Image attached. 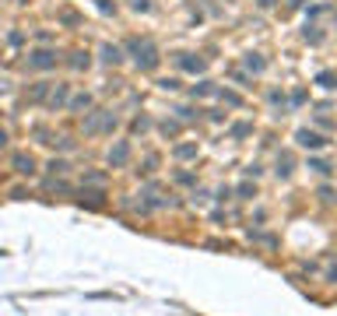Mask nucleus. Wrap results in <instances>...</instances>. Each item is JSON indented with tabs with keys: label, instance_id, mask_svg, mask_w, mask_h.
<instances>
[{
	"label": "nucleus",
	"instance_id": "4",
	"mask_svg": "<svg viewBox=\"0 0 337 316\" xmlns=\"http://www.w3.org/2000/svg\"><path fill=\"white\" fill-rule=\"evenodd\" d=\"M28 67L49 70V67H56V53H53V50H35V53H28Z\"/></svg>",
	"mask_w": 337,
	"mask_h": 316
},
{
	"label": "nucleus",
	"instance_id": "24",
	"mask_svg": "<svg viewBox=\"0 0 337 316\" xmlns=\"http://www.w3.org/2000/svg\"><path fill=\"white\" fill-rule=\"evenodd\" d=\"M60 21H64V25H78V14H74V11H64Z\"/></svg>",
	"mask_w": 337,
	"mask_h": 316
},
{
	"label": "nucleus",
	"instance_id": "18",
	"mask_svg": "<svg viewBox=\"0 0 337 316\" xmlns=\"http://www.w3.org/2000/svg\"><path fill=\"white\" fill-rule=\"evenodd\" d=\"M236 193H239L242 200H253V197H257V186H253V183H239V186H236Z\"/></svg>",
	"mask_w": 337,
	"mask_h": 316
},
{
	"label": "nucleus",
	"instance_id": "6",
	"mask_svg": "<svg viewBox=\"0 0 337 316\" xmlns=\"http://www.w3.org/2000/svg\"><path fill=\"white\" fill-rule=\"evenodd\" d=\"M179 67L186 74H204V70H208V60L197 56V53H179Z\"/></svg>",
	"mask_w": 337,
	"mask_h": 316
},
{
	"label": "nucleus",
	"instance_id": "17",
	"mask_svg": "<svg viewBox=\"0 0 337 316\" xmlns=\"http://www.w3.org/2000/svg\"><path fill=\"white\" fill-rule=\"evenodd\" d=\"M228 133H232L236 141H239V137H250V133H253V123H236V127H232Z\"/></svg>",
	"mask_w": 337,
	"mask_h": 316
},
{
	"label": "nucleus",
	"instance_id": "23",
	"mask_svg": "<svg viewBox=\"0 0 337 316\" xmlns=\"http://www.w3.org/2000/svg\"><path fill=\"white\" fill-rule=\"evenodd\" d=\"M130 7H134V11H141V14H148V11H151V4H148V0H130Z\"/></svg>",
	"mask_w": 337,
	"mask_h": 316
},
{
	"label": "nucleus",
	"instance_id": "3",
	"mask_svg": "<svg viewBox=\"0 0 337 316\" xmlns=\"http://www.w3.org/2000/svg\"><path fill=\"white\" fill-rule=\"evenodd\" d=\"M295 141L302 144V148H309V151H320V148H327V137H320L316 130H309V127H302L299 133H295Z\"/></svg>",
	"mask_w": 337,
	"mask_h": 316
},
{
	"label": "nucleus",
	"instance_id": "2",
	"mask_svg": "<svg viewBox=\"0 0 337 316\" xmlns=\"http://www.w3.org/2000/svg\"><path fill=\"white\" fill-rule=\"evenodd\" d=\"M116 123H120V119H116L112 109H95L92 116L84 119V133H112Z\"/></svg>",
	"mask_w": 337,
	"mask_h": 316
},
{
	"label": "nucleus",
	"instance_id": "5",
	"mask_svg": "<svg viewBox=\"0 0 337 316\" xmlns=\"http://www.w3.org/2000/svg\"><path fill=\"white\" fill-rule=\"evenodd\" d=\"M11 169L18 172V176H32V172H35V158L25 155V151H14V155H11Z\"/></svg>",
	"mask_w": 337,
	"mask_h": 316
},
{
	"label": "nucleus",
	"instance_id": "20",
	"mask_svg": "<svg viewBox=\"0 0 337 316\" xmlns=\"http://www.w3.org/2000/svg\"><path fill=\"white\" fill-rule=\"evenodd\" d=\"M158 130H162L165 137H176V133H179V123H176V119H165V123L158 127Z\"/></svg>",
	"mask_w": 337,
	"mask_h": 316
},
{
	"label": "nucleus",
	"instance_id": "13",
	"mask_svg": "<svg viewBox=\"0 0 337 316\" xmlns=\"http://www.w3.org/2000/svg\"><path fill=\"white\" fill-rule=\"evenodd\" d=\"M88 64H92V60H88V53H84V50L70 53V67H74V70H88Z\"/></svg>",
	"mask_w": 337,
	"mask_h": 316
},
{
	"label": "nucleus",
	"instance_id": "16",
	"mask_svg": "<svg viewBox=\"0 0 337 316\" xmlns=\"http://www.w3.org/2000/svg\"><path fill=\"white\" fill-rule=\"evenodd\" d=\"M67 105H70L74 113H81V109H88V105H92V95H74V99H70Z\"/></svg>",
	"mask_w": 337,
	"mask_h": 316
},
{
	"label": "nucleus",
	"instance_id": "25",
	"mask_svg": "<svg viewBox=\"0 0 337 316\" xmlns=\"http://www.w3.org/2000/svg\"><path fill=\"white\" fill-rule=\"evenodd\" d=\"M95 4H98V11H106V14H112V11H116L112 0H95Z\"/></svg>",
	"mask_w": 337,
	"mask_h": 316
},
{
	"label": "nucleus",
	"instance_id": "8",
	"mask_svg": "<svg viewBox=\"0 0 337 316\" xmlns=\"http://www.w3.org/2000/svg\"><path fill=\"white\" fill-rule=\"evenodd\" d=\"M98 53H102V64H109V67L123 64V46H112V42H106V46H102Z\"/></svg>",
	"mask_w": 337,
	"mask_h": 316
},
{
	"label": "nucleus",
	"instance_id": "26",
	"mask_svg": "<svg viewBox=\"0 0 337 316\" xmlns=\"http://www.w3.org/2000/svg\"><path fill=\"white\" fill-rule=\"evenodd\" d=\"M302 102H305V92H302V88H299V92L291 95V105H302Z\"/></svg>",
	"mask_w": 337,
	"mask_h": 316
},
{
	"label": "nucleus",
	"instance_id": "14",
	"mask_svg": "<svg viewBox=\"0 0 337 316\" xmlns=\"http://www.w3.org/2000/svg\"><path fill=\"white\" fill-rule=\"evenodd\" d=\"M64 102H67V84H56L53 92H49V105L56 109V105H64Z\"/></svg>",
	"mask_w": 337,
	"mask_h": 316
},
{
	"label": "nucleus",
	"instance_id": "15",
	"mask_svg": "<svg viewBox=\"0 0 337 316\" xmlns=\"http://www.w3.org/2000/svg\"><path fill=\"white\" fill-rule=\"evenodd\" d=\"M316 84H323V88H337V74H334V70H320V74H316Z\"/></svg>",
	"mask_w": 337,
	"mask_h": 316
},
{
	"label": "nucleus",
	"instance_id": "19",
	"mask_svg": "<svg viewBox=\"0 0 337 316\" xmlns=\"http://www.w3.org/2000/svg\"><path fill=\"white\" fill-rule=\"evenodd\" d=\"M197 155V144H176V158H193Z\"/></svg>",
	"mask_w": 337,
	"mask_h": 316
},
{
	"label": "nucleus",
	"instance_id": "10",
	"mask_svg": "<svg viewBox=\"0 0 337 316\" xmlns=\"http://www.w3.org/2000/svg\"><path fill=\"white\" fill-rule=\"evenodd\" d=\"M218 99H222L225 105H232V109H239V105H242V95H236L232 88H218Z\"/></svg>",
	"mask_w": 337,
	"mask_h": 316
},
{
	"label": "nucleus",
	"instance_id": "22",
	"mask_svg": "<svg viewBox=\"0 0 337 316\" xmlns=\"http://www.w3.org/2000/svg\"><path fill=\"white\" fill-rule=\"evenodd\" d=\"M158 88H162V92H176L179 81H176V78H162V81H158Z\"/></svg>",
	"mask_w": 337,
	"mask_h": 316
},
{
	"label": "nucleus",
	"instance_id": "7",
	"mask_svg": "<svg viewBox=\"0 0 337 316\" xmlns=\"http://www.w3.org/2000/svg\"><path fill=\"white\" fill-rule=\"evenodd\" d=\"M127 158H130V141H116V148H109V165L120 169V165H127Z\"/></svg>",
	"mask_w": 337,
	"mask_h": 316
},
{
	"label": "nucleus",
	"instance_id": "9",
	"mask_svg": "<svg viewBox=\"0 0 337 316\" xmlns=\"http://www.w3.org/2000/svg\"><path fill=\"white\" fill-rule=\"evenodd\" d=\"M246 70H253V74H263V70H267V60H263L260 53H246Z\"/></svg>",
	"mask_w": 337,
	"mask_h": 316
},
{
	"label": "nucleus",
	"instance_id": "1",
	"mask_svg": "<svg viewBox=\"0 0 337 316\" xmlns=\"http://www.w3.org/2000/svg\"><path fill=\"white\" fill-rule=\"evenodd\" d=\"M127 53L134 56V64H137L141 70H155L158 60H162V56H158V46H155L151 39H130V42H127Z\"/></svg>",
	"mask_w": 337,
	"mask_h": 316
},
{
	"label": "nucleus",
	"instance_id": "11",
	"mask_svg": "<svg viewBox=\"0 0 337 316\" xmlns=\"http://www.w3.org/2000/svg\"><path fill=\"white\" fill-rule=\"evenodd\" d=\"M291 165H295V162H291V155L285 151V155H277V169H274V172L281 176V179H288V176H291Z\"/></svg>",
	"mask_w": 337,
	"mask_h": 316
},
{
	"label": "nucleus",
	"instance_id": "21",
	"mask_svg": "<svg viewBox=\"0 0 337 316\" xmlns=\"http://www.w3.org/2000/svg\"><path fill=\"white\" fill-rule=\"evenodd\" d=\"M148 127H151V119H148V116H137V119H134V133H144Z\"/></svg>",
	"mask_w": 337,
	"mask_h": 316
},
{
	"label": "nucleus",
	"instance_id": "12",
	"mask_svg": "<svg viewBox=\"0 0 337 316\" xmlns=\"http://www.w3.org/2000/svg\"><path fill=\"white\" fill-rule=\"evenodd\" d=\"M190 95H193V99H204V95H218V88H214L211 81H200V84H193V88H190Z\"/></svg>",
	"mask_w": 337,
	"mask_h": 316
},
{
	"label": "nucleus",
	"instance_id": "27",
	"mask_svg": "<svg viewBox=\"0 0 337 316\" xmlns=\"http://www.w3.org/2000/svg\"><path fill=\"white\" fill-rule=\"evenodd\" d=\"M257 4H260L263 11H267V7H274V4H277V0H257Z\"/></svg>",
	"mask_w": 337,
	"mask_h": 316
}]
</instances>
